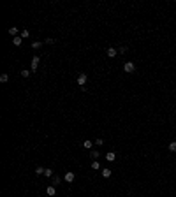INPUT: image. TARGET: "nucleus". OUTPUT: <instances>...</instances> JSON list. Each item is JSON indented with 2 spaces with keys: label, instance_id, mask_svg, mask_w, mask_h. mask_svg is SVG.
<instances>
[{
  "label": "nucleus",
  "instance_id": "nucleus-1",
  "mask_svg": "<svg viewBox=\"0 0 176 197\" xmlns=\"http://www.w3.org/2000/svg\"><path fill=\"white\" fill-rule=\"evenodd\" d=\"M123 71H125L127 74H132V72L136 71V65H134V62H127V63L123 65Z\"/></svg>",
  "mask_w": 176,
  "mask_h": 197
},
{
  "label": "nucleus",
  "instance_id": "nucleus-2",
  "mask_svg": "<svg viewBox=\"0 0 176 197\" xmlns=\"http://www.w3.org/2000/svg\"><path fill=\"white\" fill-rule=\"evenodd\" d=\"M86 81H88V76H86L85 72H81V74L77 76V84H79V86H85Z\"/></svg>",
  "mask_w": 176,
  "mask_h": 197
},
{
  "label": "nucleus",
  "instance_id": "nucleus-3",
  "mask_svg": "<svg viewBox=\"0 0 176 197\" xmlns=\"http://www.w3.org/2000/svg\"><path fill=\"white\" fill-rule=\"evenodd\" d=\"M39 62H41V58H39V56H34V58H32V63H30V67H32V71H37V67H39Z\"/></svg>",
  "mask_w": 176,
  "mask_h": 197
},
{
  "label": "nucleus",
  "instance_id": "nucleus-4",
  "mask_svg": "<svg viewBox=\"0 0 176 197\" xmlns=\"http://www.w3.org/2000/svg\"><path fill=\"white\" fill-rule=\"evenodd\" d=\"M74 178H76V174H74V172H65V176H64V180H65V181H67V183H72V181H74Z\"/></svg>",
  "mask_w": 176,
  "mask_h": 197
},
{
  "label": "nucleus",
  "instance_id": "nucleus-5",
  "mask_svg": "<svg viewBox=\"0 0 176 197\" xmlns=\"http://www.w3.org/2000/svg\"><path fill=\"white\" fill-rule=\"evenodd\" d=\"M46 194H48L49 197H55V195H56V188H55L53 185H49V187L46 188Z\"/></svg>",
  "mask_w": 176,
  "mask_h": 197
},
{
  "label": "nucleus",
  "instance_id": "nucleus-6",
  "mask_svg": "<svg viewBox=\"0 0 176 197\" xmlns=\"http://www.w3.org/2000/svg\"><path fill=\"white\" fill-rule=\"evenodd\" d=\"M116 53H118V51H116L114 48H107V49H106V55H107L109 58H114V56H116Z\"/></svg>",
  "mask_w": 176,
  "mask_h": 197
},
{
  "label": "nucleus",
  "instance_id": "nucleus-7",
  "mask_svg": "<svg viewBox=\"0 0 176 197\" xmlns=\"http://www.w3.org/2000/svg\"><path fill=\"white\" fill-rule=\"evenodd\" d=\"M114 158H116V153H113V151H107V153H106V160H107V162H113Z\"/></svg>",
  "mask_w": 176,
  "mask_h": 197
},
{
  "label": "nucleus",
  "instance_id": "nucleus-8",
  "mask_svg": "<svg viewBox=\"0 0 176 197\" xmlns=\"http://www.w3.org/2000/svg\"><path fill=\"white\" fill-rule=\"evenodd\" d=\"M21 42H23L21 35H18V37H14V39H12V44H14V46H21Z\"/></svg>",
  "mask_w": 176,
  "mask_h": 197
},
{
  "label": "nucleus",
  "instance_id": "nucleus-9",
  "mask_svg": "<svg viewBox=\"0 0 176 197\" xmlns=\"http://www.w3.org/2000/svg\"><path fill=\"white\" fill-rule=\"evenodd\" d=\"M9 35L18 37V28H16V27H11V28H9Z\"/></svg>",
  "mask_w": 176,
  "mask_h": 197
},
{
  "label": "nucleus",
  "instance_id": "nucleus-10",
  "mask_svg": "<svg viewBox=\"0 0 176 197\" xmlns=\"http://www.w3.org/2000/svg\"><path fill=\"white\" fill-rule=\"evenodd\" d=\"M90 157L93 158V160H97V158L101 157V153H99V151H97V150H92V151H90Z\"/></svg>",
  "mask_w": 176,
  "mask_h": 197
},
{
  "label": "nucleus",
  "instance_id": "nucleus-11",
  "mask_svg": "<svg viewBox=\"0 0 176 197\" xmlns=\"http://www.w3.org/2000/svg\"><path fill=\"white\" fill-rule=\"evenodd\" d=\"M19 35H21V39H28V37H30V32L25 28V30H21V34H19Z\"/></svg>",
  "mask_w": 176,
  "mask_h": 197
},
{
  "label": "nucleus",
  "instance_id": "nucleus-12",
  "mask_svg": "<svg viewBox=\"0 0 176 197\" xmlns=\"http://www.w3.org/2000/svg\"><path fill=\"white\" fill-rule=\"evenodd\" d=\"M44 171H46V169H44V167H41V165H39V167H35V174H37V176L44 174Z\"/></svg>",
  "mask_w": 176,
  "mask_h": 197
},
{
  "label": "nucleus",
  "instance_id": "nucleus-13",
  "mask_svg": "<svg viewBox=\"0 0 176 197\" xmlns=\"http://www.w3.org/2000/svg\"><path fill=\"white\" fill-rule=\"evenodd\" d=\"M169 151L176 153V141H171V143H169Z\"/></svg>",
  "mask_w": 176,
  "mask_h": 197
},
{
  "label": "nucleus",
  "instance_id": "nucleus-14",
  "mask_svg": "<svg viewBox=\"0 0 176 197\" xmlns=\"http://www.w3.org/2000/svg\"><path fill=\"white\" fill-rule=\"evenodd\" d=\"M83 146H85L86 150H92V146H93V143H92V141H85V143H83Z\"/></svg>",
  "mask_w": 176,
  "mask_h": 197
},
{
  "label": "nucleus",
  "instance_id": "nucleus-15",
  "mask_svg": "<svg viewBox=\"0 0 176 197\" xmlns=\"http://www.w3.org/2000/svg\"><path fill=\"white\" fill-rule=\"evenodd\" d=\"M60 176H53V187H56V185H60Z\"/></svg>",
  "mask_w": 176,
  "mask_h": 197
},
{
  "label": "nucleus",
  "instance_id": "nucleus-16",
  "mask_svg": "<svg viewBox=\"0 0 176 197\" xmlns=\"http://www.w3.org/2000/svg\"><path fill=\"white\" fill-rule=\"evenodd\" d=\"M102 176H104V178H109V176H111V169H102Z\"/></svg>",
  "mask_w": 176,
  "mask_h": 197
},
{
  "label": "nucleus",
  "instance_id": "nucleus-17",
  "mask_svg": "<svg viewBox=\"0 0 176 197\" xmlns=\"http://www.w3.org/2000/svg\"><path fill=\"white\" fill-rule=\"evenodd\" d=\"M92 169H101V164H99V160H93V162H92Z\"/></svg>",
  "mask_w": 176,
  "mask_h": 197
},
{
  "label": "nucleus",
  "instance_id": "nucleus-18",
  "mask_svg": "<svg viewBox=\"0 0 176 197\" xmlns=\"http://www.w3.org/2000/svg\"><path fill=\"white\" fill-rule=\"evenodd\" d=\"M44 176H48V178H53V169H46V171H44Z\"/></svg>",
  "mask_w": 176,
  "mask_h": 197
},
{
  "label": "nucleus",
  "instance_id": "nucleus-19",
  "mask_svg": "<svg viewBox=\"0 0 176 197\" xmlns=\"http://www.w3.org/2000/svg\"><path fill=\"white\" fill-rule=\"evenodd\" d=\"M41 46H42V42H39V40H37V42H32V48H34V49H39Z\"/></svg>",
  "mask_w": 176,
  "mask_h": 197
},
{
  "label": "nucleus",
  "instance_id": "nucleus-20",
  "mask_svg": "<svg viewBox=\"0 0 176 197\" xmlns=\"http://www.w3.org/2000/svg\"><path fill=\"white\" fill-rule=\"evenodd\" d=\"M0 81H2V83H7V81H9V76H7V74H2V76H0Z\"/></svg>",
  "mask_w": 176,
  "mask_h": 197
},
{
  "label": "nucleus",
  "instance_id": "nucleus-21",
  "mask_svg": "<svg viewBox=\"0 0 176 197\" xmlns=\"http://www.w3.org/2000/svg\"><path fill=\"white\" fill-rule=\"evenodd\" d=\"M19 74H21V78H28V76H30V71H21Z\"/></svg>",
  "mask_w": 176,
  "mask_h": 197
},
{
  "label": "nucleus",
  "instance_id": "nucleus-22",
  "mask_svg": "<svg viewBox=\"0 0 176 197\" xmlns=\"http://www.w3.org/2000/svg\"><path fill=\"white\" fill-rule=\"evenodd\" d=\"M127 49H129L127 46H120V49H118V51H120V53H127Z\"/></svg>",
  "mask_w": 176,
  "mask_h": 197
},
{
  "label": "nucleus",
  "instance_id": "nucleus-23",
  "mask_svg": "<svg viewBox=\"0 0 176 197\" xmlns=\"http://www.w3.org/2000/svg\"><path fill=\"white\" fill-rule=\"evenodd\" d=\"M95 144H97V146H102V144H104V139H95Z\"/></svg>",
  "mask_w": 176,
  "mask_h": 197
},
{
  "label": "nucleus",
  "instance_id": "nucleus-24",
  "mask_svg": "<svg viewBox=\"0 0 176 197\" xmlns=\"http://www.w3.org/2000/svg\"><path fill=\"white\" fill-rule=\"evenodd\" d=\"M44 42H46V44H55V39H51V37H48V39L44 40Z\"/></svg>",
  "mask_w": 176,
  "mask_h": 197
}]
</instances>
